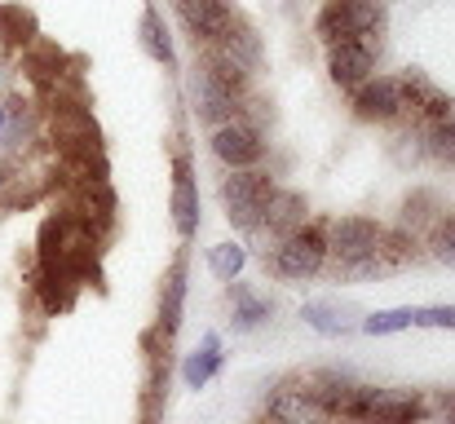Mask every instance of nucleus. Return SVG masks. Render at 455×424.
<instances>
[{"label": "nucleus", "instance_id": "nucleus-1", "mask_svg": "<svg viewBox=\"0 0 455 424\" xmlns=\"http://www.w3.org/2000/svg\"><path fill=\"white\" fill-rule=\"evenodd\" d=\"M40 261L44 270L76 275L93 261V230L80 217H49L40 230Z\"/></svg>", "mask_w": 455, "mask_h": 424}, {"label": "nucleus", "instance_id": "nucleus-2", "mask_svg": "<svg viewBox=\"0 0 455 424\" xmlns=\"http://www.w3.org/2000/svg\"><path fill=\"white\" fill-rule=\"evenodd\" d=\"M270 195H275V186H270V177H266V172H257V168H230V177L221 181V204H226V217H230L239 230L261 226Z\"/></svg>", "mask_w": 455, "mask_h": 424}, {"label": "nucleus", "instance_id": "nucleus-3", "mask_svg": "<svg viewBox=\"0 0 455 424\" xmlns=\"http://www.w3.org/2000/svg\"><path fill=\"white\" fill-rule=\"evenodd\" d=\"M345 416L363 424H411L425 416V403L398 389H354V398L345 403Z\"/></svg>", "mask_w": 455, "mask_h": 424}, {"label": "nucleus", "instance_id": "nucleus-4", "mask_svg": "<svg viewBox=\"0 0 455 424\" xmlns=\"http://www.w3.org/2000/svg\"><path fill=\"white\" fill-rule=\"evenodd\" d=\"M380 226L367 221V217H345L331 226V239H327V252H336L349 270H371L376 257H380Z\"/></svg>", "mask_w": 455, "mask_h": 424}, {"label": "nucleus", "instance_id": "nucleus-5", "mask_svg": "<svg viewBox=\"0 0 455 424\" xmlns=\"http://www.w3.org/2000/svg\"><path fill=\"white\" fill-rule=\"evenodd\" d=\"M371 31H376V4L371 0H327L323 13H318V36L327 44H336V40L371 44Z\"/></svg>", "mask_w": 455, "mask_h": 424}, {"label": "nucleus", "instance_id": "nucleus-6", "mask_svg": "<svg viewBox=\"0 0 455 424\" xmlns=\"http://www.w3.org/2000/svg\"><path fill=\"white\" fill-rule=\"evenodd\" d=\"M323 261H327V239L318 230H292V235H283V244L270 257V266H275L279 279H309V275L323 270Z\"/></svg>", "mask_w": 455, "mask_h": 424}, {"label": "nucleus", "instance_id": "nucleus-7", "mask_svg": "<svg viewBox=\"0 0 455 424\" xmlns=\"http://www.w3.org/2000/svg\"><path fill=\"white\" fill-rule=\"evenodd\" d=\"M270 416L279 424H327L331 420V407L309 385H283L270 398Z\"/></svg>", "mask_w": 455, "mask_h": 424}, {"label": "nucleus", "instance_id": "nucleus-8", "mask_svg": "<svg viewBox=\"0 0 455 424\" xmlns=\"http://www.w3.org/2000/svg\"><path fill=\"white\" fill-rule=\"evenodd\" d=\"M371 67H376V53H371V44H363V40H336V44L327 49V71H331V80H336L340 89L367 84V80H371Z\"/></svg>", "mask_w": 455, "mask_h": 424}, {"label": "nucleus", "instance_id": "nucleus-9", "mask_svg": "<svg viewBox=\"0 0 455 424\" xmlns=\"http://www.w3.org/2000/svg\"><path fill=\"white\" fill-rule=\"evenodd\" d=\"M354 107H358V116H363V120H394V116H403V111H407L403 80H389V76H380V80H367V84H358V93H354Z\"/></svg>", "mask_w": 455, "mask_h": 424}, {"label": "nucleus", "instance_id": "nucleus-10", "mask_svg": "<svg viewBox=\"0 0 455 424\" xmlns=\"http://www.w3.org/2000/svg\"><path fill=\"white\" fill-rule=\"evenodd\" d=\"M181 22L195 31V40H221L235 27L230 0H177Z\"/></svg>", "mask_w": 455, "mask_h": 424}, {"label": "nucleus", "instance_id": "nucleus-11", "mask_svg": "<svg viewBox=\"0 0 455 424\" xmlns=\"http://www.w3.org/2000/svg\"><path fill=\"white\" fill-rule=\"evenodd\" d=\"M212 155L221 159V164H230V168H252L257 159H261V138L248 129V124H221L217 133H212Z\"/></svg>", "mask_w": 455, "mask_h": 424}, {"label": "nucleus", "instance_id": "nucleus-12", "mask_svg": "<svg viewBox=\"0 0 455 424\" xmlns=\"http://www.w3.org/2000/svg\"><path fill=\"white\" fill-rule=\"evenodd\" d=\"M195 181H190V164L177 159V186H172V221H177V235L190 239L195 235Z\"/></svg>", "mask_w": 455, "mask_h": 424}, {"label": "nucleus", "instance_id": "nucleus-13", "mask_svg": "<svg viewBox=\"0 0 455 424\" xmlns=\"http://www.w3.org/2000/svg\"><path fill=\"white\" fill-rule=\"evenodd\" d=\"M301 195H270V204H266V217H261V226H270L275 235H292V230H301L305 212H301Z\"/></svg>", "mask_w": 455, "mask_h": 424}, {"label": "nucleus", "instance_id": "nucleus-14", "mask_svg": "<svg viewBox=\"0 0 455 424\" xmlns=\"http://www.w3.org/2000/svg\"><path fill=\"white\" fill-rule=\"evenodd\" d=\"M199 107H204V120H212V124L221 129V124H230V120H235V107H239V98H235L230 89H221L217 80L199 76Z\"/></svg>", "mask_w": 455, "mask_h": 424}, {"label": "nucleus", "instance_id": "nucleus-15", "mask_svg": "<svg viewBox=\"0 0 455 424\" xmlns=\"http://www.w3.org/2000/svg\"><path fill=\"white\" fill-rule=\"evenodd\" d=\"M217 53L221 58H230V62H239L243 71L257 62V36L248 31V27H230L221 40H217Z\"/></svg>", "mask_w": 455, "mask_h": 424}, {"label": "nucleus", "instance_id": "nucleus-16", "mask_svg": "<svg viewBox=\"0 0 455 424\" xmlns=\"http://www.w3.org/2000/svg\"><path fill=\"white\" fill-rule=\"evenodd\" d=\"M217 363H221V354H217V336H208V340H204V354H190V363H186V385H190V389L208 385V376L217 372Z\"/></svg>", "mask_w": 455, "mask_h": 424}, {"label": "nucleus", "instance_id": "nucleus-17", "mask_svg": "<svg viewBox=\"0 0 455 424\" xmlns=\"http://www.w3.org/2000/svg\"><path fill=\"white\" fill-rule=\"evenodd\" d=\"M0 36L13 40V44H27V40L36 36V18H31L27 9H18V4H4V9H0Z\"/></svg>", "mask_w": 455, "mask_h": 424}, {"label": "nucleus", "instance_id": "nucleus-18", "mask_svg": "<svg viewBox=\"0 0 455 424\" xmlns=\"http://www.w3.org/2000/svg\"><path fill=\"white\" fill-rule=\"evenodd\" d=\"M411 323H416V309H380V314H371L363 323V332L367 336H389V332H403Z\"/></svg>", "mask_w": 455, "mask_h": 424}, {"label": "nucleus", "instance_id": "nucleus-19", "mask_svg": "<svg viewBox=\"0 0 455 424\" xmlns=\"http://www.w3.org/2000/svg\"><path fill=\"white\" fill-rule=\"evenodd\" d=\"M142 44L151 49V58L159 62H172V44H168V36H164V27H159V18H142Z\"/></svg>", "mask_w": 455, "mask_h": 424}, {"label": "nucleus", "instance_id": "nucleus-20", "mask_svg": "<svg viewBox=\"0 0 455 424\" xmlns=\"http://www.w3.org/2000/svg\"><path fill=\"white\" fill-rule=\"evenodd\" d=\"M212 270H217V279H235V275L243 270V248H239V244L212 248Z\"/></svg>", "mask_w": 455, "mask_h": 424}, {"label": "nucleus", "instance_id": "nucleus-21", "mask_svg": "<svg viewBox=\"0 0 455 424\" xmlns=\"http://www.w3.org/2000/svg\"><path fill=\"white\" fill-rule=\"evenodd\" d=\"M429 244H434V257L455 270V217H447V221L434 226V239H429Z\"/></svg>", "mask_w": 455, "mask_h": 424}, {"label": "nucleus", "instance_id": "nucleus-22", "mask_svg": "<svg viewBox=\"0 0 455 424\" xmlns=\"http://www.w3.org/2000/svg\"><path fill=\"white\" fill-rule=\"evenodd\" d=\"M230 296L239 300V314H235V318H239V327H257V323L266 318V305H261V300H257L252 292H243V287H235Z\"/></svg>", "mask_w": 455, "mask_h": 424}, {"label": "nucleus", "instance_id": "nucleus-23", "mask_svg": "<svg viewBox=\"0 0 455 424\" xmlns=\"http://www.w3.org/2000/svg\"><path fill=\"white\" fill-rule=\"evenodd\" d=\"M429 150H434L438 159L455 164V133H451V129H443L438 120H434V129H429Z\"/></svg>", "mask_w": 455, "mask_h": 424}, {"label": "nucleus", "instance_id": "nucleus-24", "mask_svg": "<svg viewBox=\"0 0 455 424\" xmlns=\"http://www.w3.org/2000/svg\"><path fill=\"white\" fill-rule=\"evenodd\" d=\"M420 327H451L455 332V305H434V309H416Z\"/></svg>", "mask_w": 455, "mask_h": 424}, {"label": "nucleus", "instance_id": "nucleus-25", "mask_svg": "<svg viewBox=\"0 0 455 424\" xmlns=\"http://www.w3.org/2000/svg\"><path fill=\"white\" fill-rule=\"evenodd\" d=\"M305 318H309V327H318V332H327V336H336V332L345 327V323H336L323 305H305Z\"/></svg>", "mask_w": 455, "mask_h": 424}, {"label": "nucleus", "instance_id": "nucleus-26", "mask_svg": "<svg viewBox=\"0 0 455 424\" xmlns=\"http://www.w3.org/2000/svg\"><path fill=\"white\" fill-rule=\"evenodd\" d=\"M177 305H181V270L168 275V305H164V323H168V327L177 323Z\"/></svg>", "mask_w": 455, "mask_h": 424}, {"label": "nucleus", "instance_id": "nucleus-27", "mask_svg": "<svg viewBox=\"0 0 455 424\" xmlns=\"http://www.w3.org/2000/svg\"><path fill=\"white\" fill-rule=\"evenodd\" d=\"M438 412H443L447 424H455V394H443V398H438Z\"/></svg>", "mask_w": 455, "mask_h": 424}, {"label": "nucleus", "instance_id": "nucleus-28", "mask_svg": "<svg viewBox=\"0 0 455 424\" xmlns=\"http://www.w3.org/2000/svg\"><path fill=\"white\" fill-rule=\"evenodd\" d=\"M0 129H4V107H0Z\"/></svg>", "mask_w": 455, "mask_h": 424}]
</instances>
